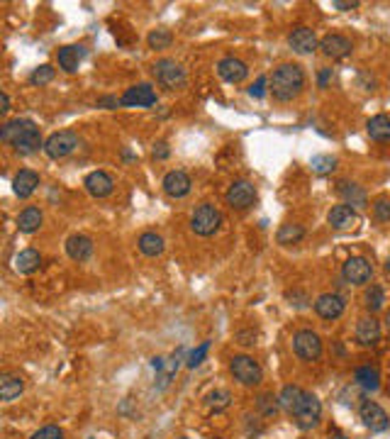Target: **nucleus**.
I'll return each instance as SVG.
<instances>
[{"instance_id":"f257e3e1","label":"nucleus","mask_w":390,"mask_h":439,"mask_svg":"<svg viewBox=\"0 0 390 439\" xmlns=\"http://www.w3.org/2000/svg\"><path fill=\"white\" fill-rule=\"evenodd\" d=\"M281 407L295 420L300 429H315L320 425L322 418V403L317 400V396L303 391L300 386H285L278 396Z\"/></svg>"},{"instance_id":"f03ea898","label":"nucleus","mask_w":390,"mask_h":439,"mask_svg":"<svg viewBox=\"0 0 390 439\" xmlns=\"http://www.w3.org/2000/svg\"><path fill=\"white\" fill-rule=\"evenodd\" d=\"M0 140L6 142V144H10L20 156H30L34 154V151L44 149L39 127L34 125V120H27V118H17L3 125V127H0Z\"/></svg>"},{"instance_id":"7ed1b4c3","label":"nucleus","mask_w":390,"mask_h":439,"mask_svg":"<svg viewBox=\"0 0 390 439\" xmlns=\"http://www.w3.org/2000/svg\"><path fill=\"white\" fill-rule=\"evenodd\" d=\"M305 88V71L300 64H281L273 69L268 78V91L278 103H290L303 93Z\"/></svg>"},{"instance_id":"20e7f679","label":"nucleus","mask_w":390,"mask_h":439,"mask_svg":"<svg viewBox=\"0 0 390 439\" xmlns=\"http://www.w3.org/2000/svg\"><path fill=\"white\" fill-rule=\"evenodd\" d=\"M219 225H222V213L215 208L213 203H203L193 210L191 215V230L198 237H213L217 235Z\"/></svg>"},{"instance_id":"39448f33","label":"nucleus","mask_w":390,"mask_h":439,"mask_svg":"<svg viewBox=\"0 0 390 439\" xmlns=\"http://www.w3.org/2000/svg\"><path fill=\"white\" fill-rule=\"evenodd\" d=\"M230 374L235 376V381H239L241 386L254 388L263 381V371L259 366V361L254 356H246V354H237L235 359L230 361Z\"/></svg>"},{"instance_id":"423d86ee","label":"nucleus","mask_w":390,"mask_h":439,"mask_svg":"<svg viewBox=\"0 0 390 439\" xmlns=\"http://www.w3.org/2000/svg\"><path fill=\"white\" fill-rule=\"evenodd\" d=\"M151 74H154L156 83L166 91H176V88L186 86V71L173 59H159L151 66Z\"/></svg>"},{"instance_id":"0eeeda50","label":"nucleus","mask_w":390,"mask_h":439,"mask_svg":"<svg viewBox=\"0 0 390 439\" xmlns=\"http://www.w3.org/2000/svg\"><path fill=\"white\" fill-rule=\"evenodd\" d=\"M293 352L300 361H317L322 356V339L312 330H298L293 334Z\"/></svg>"},{"instance_id":"6e6552de","label":"nucleus","mask_w":390,"mask_h":439,"mask_svg":"<svg viewBox=\"0 0 390 439\" xmlns=\"http://www.w3.org/2000/svg\"><path fill=\"white\" fill-rule=\"evenodd\" d=\"M76 147H78V134L71 132V129H61V132H54L47 142H44V154L49 159H66L69 154H74Z\"/></svg>"},{"instance_id":"1a4fd4ad","label":"nucleus","mask_w":390,"mask_h":439,"mask_svg":"<svg viewBox=\"0 0 390 439\" xmlns=\"http://www.w3.org/2000/svg\"><path fill=\"white\" fill-rule=\"evenodd\" d=\"M257 188L249 181H235L225 193V200L232 210H249L257 203Z\"/></svg>"},{"instance_id":"9d476101","label":"nucleus","mask_w":390,"mask_h":439,"mask_svg":"<svg viewBox=\"0 0 390 439\" xmlns=\"http://www.w3.org/2000/svg\"><path fill=\"white\" fill-rule=\"evenodd\" d=\"M342 276L347 283L351 286H364L371 281V276H373V266H371L369 259L364 257H351L344 261L342 266Z\"/></svg>"},{"instance_id":"9b49d317","label":"nucleus","mask_w":390,"mask_h":439,"mask_svg":"<svg viewBox=\"0 0 390 439\" xmlns=\"http://www.w3.org/2000/svg\"><path fill=\"white\" fill-rule=\"evenodd\" d=\"M358 418H361V422H364L371 432H383V429H388V425H390L385 410L373 400L361 403V407H358Z\"/></svg>"},{"instance_id":"f8f14e48","label":"nucleus","mask_w":390,"mask_h":439,"mask_svg":"<svg viewBox=\"0 0 390 439\" xmlns=\"http://www.w3.org/2000/svg\"><path fill=\"white\" fill-rule=\"evenodd\" d=\"M344 310H347V300L339 293H322L315 300V312L322 320H337L344 315Z\"/></svg>"},{"instance_id":"ddd939ff","label":"nucleus","mask_w":390,"mask_h":439,"mask_svg":"<svg viewBox=\"0 0 390 439\" xmlns=\"http://www.w3.org/2000/svg\"><path fill=\"white\" fill-rule=\"evenodd\" d=\"M161 188H164V193L169 195V198H186V195L191 193L193 181L186 171L176 169V171L166 173L164 181H161Z\"/></svg>"},{"instance_id":"4468645a","label":"nucleus","mask_w":390,"mask_h":439,"mask_svg":"<svg viewBox=\"0 0 390 439\" xmlns=\"http://www.w3.org/2000/svg\"><path fill=\"white\" fill-rule=\"evenodd\" d=\"M122 105L124 107H151L156 105V91L149 86V83H139V86H132L122 93Z\"/></svg>"},{"instance_id":"2eb2a0df","label":"nucleus","mask_w":390,"mask_h":439,"mask_svg":"<svg viewBox=\"0 0 390 439\" xmlns=\"http://www.w3.org/2000/svg\"><path fill=\"white\" fill-rule=\"evenodd\" d=\"M288 44L290 49H293L295 54H300V56H305V54H312L315 49H320V42H317V34L315 30H310V27H295L293 32L288 34Z\"/></svg>"},{"instance_id":"dca6fc26","label":"nucleus","mask_w":390,"mask_h":439,"mask_svg":"<svg viewBox=\"0 0 390 439\" xmlns=\"http://www.w3.org/2000/svg\"><path fill=\"white\" fill-rule=\"evenodd\" d=\"M320 49L327 59H347L354 52V44L344 34H327V37L320 39Z\"/></svg>"},{"instance_id":"f3484780","label":"nucleus","mask_w":390,"mask_h":439,"mask_svg":"<svg viewBox=\"0 0 390 439\" xmlns=\"http://www.w3.org/2000/svg\"><path fill=\"white\" fill-rule=\"evenodd\" d=\"M217 76L227 83H241L249 76V66L237 56H225L217 61Z\"/></svg>"},{"instance_id":"a211bd4d","label":"nucleus","mask_w":390,"mask_h":439,"mask_svg":"<svg viewBox=\"0 0 390 439\" xmlns=\"http://www.w3.org/2000/svg\"><path fill=\"white\" fill-rule=\"evenodd\" d=\"M86 191L93 195V198H107V195L115 191V178L107 171H91L83 181Z\"/></svg>"},{"instance_id":"6ab92c4d","label":"nucleus","mask_w":390,"mask_h":439,"mask_svg":"<svg viewBox=\"0 0 390 439\" xmlns=\"http://www.w3.org/2000/svg\"><path fill=\"white\" fill-rule=\"evenodd\" d=\"M327 222H329L334 230H354L358 225V215L351 205H334L327 215Z\"/></svg>"},{"instance_id":"aec40b11","label":"nucleus","mask_w":390,"mask_h":439,"mask_svg":"<svg viewBox=\"0 0 390 439\" xmlns=\"http://www.w3.org/2000/svg\"><path fill=\"white\" fill-rule=\"evenodd\" d=\"M93 249H96V244L88 235H71L66 239V254L74 261H88L93 257Z\"/></svg>"},{"instance_id":"412c9836","label":"nucleus","mask_w":390,"mask_h":439,"mask_svg":"<svg viewBox=\"0 0 390 439\" xmlns=\"http://www.w3.org/2000/svg\"><path fill=\"white\" fill-rule=\"evenodd\" d=\"M356 342L361 347H376L380 342V322L373 315L361 317L356 325Z\"/></svg>"},{"instance_id":"4be33fe9","label":"nucleus","mask_w":390,"mask_h":439,"mask_svg":"<svg viewBox=\"0 0 390 439\" xmlns=\"http://www.w3.org/2000/svg\"><path fill=\"white\" fill-rule=\"evenodd\" d=\"M337 195L344 200V205H351L354 210L366 208V203H369L364 188L358 186V183H351V181H339L337 183Z\"/></svg>"},{"instance_id":"5701e85b","label":"nucleus","mask_w":390,"mask_h":439,"mask_svg":"<svg viewBox=\"0 0 390 439\" xmlns=\"http://www.w3.org/2000/svg\"><path fill=\"white\" fill-rule=\"evenodd\" d=\"M39 188V173L32 171V169H22L15 178H12V193L17 198H30Z\"/></svg>"},{"instance_id":"b1692460","label":"nucleus","mask_w":390,"mask_h":439,"mask_svg":"<svg viewBox=\"0 0 390 439\" xmlns=\"http://www.w3.org/2000/svg\"><path fill=\"white\" fill-rule=\"evenodd\" d=\"M83 56H86V49L80 47V44H66V47H61L59 54H56V61H59V66L66 74H76Z\"/></svg>"},{"instance_id":"393cba45","label":"nucleus","mask_w":390,"mask_h":439,"mask_svg":"<svg viewBox=\"0 0 390 439\" xmlns=\"http://www.w3.org/2000/svg\"><path fill=\"white\" fill-rule=\"evenodd\" d=\"M25 391V378L15 371H6L0 374V398L6 403H12L20 393Z\"/></svg>"},{"instance_id":"a878e982","label":"nucleus","mask_w":390,"mask_h":439,"mask_svg":"<svg viewBox=\"0 0 390 439\" xmlns=\"http://www.w3.org/2000/svg\"><path fill=\"white\" fill-rule=\"evenodd\" d=\"M137 246H139V252L144 254V257H161L166 249V242L164 237L159 235V232H142L137 239Z\"/></svg>"},{"instance_id":"bb28decb","label":"nucleus","mask_w":390,"mask_h":439,"mask_svg":"<svg viewBox=\"0 0 390 439\" xmlns=\"http://www.w3.org/2000/svg\"><path fill=\"white\" fill-rule=\"evenodd\" d=\"M12 266H15L17 273L30 276V273H34L42 266V254H39L37 249H22V252L15 254V259H12Z\"/></svg>"},{"instance_id":"cd10ccee","label":"nucleus","mask_w":390,"mask_h":439,"mask_svg":"<svg viewBox=\"0 0 390 439\" xmlns=\"http://www.w3.org/2000/svg\"><path fill=\"white\" fill-rule=\"evenodd\" d=\"M44 222V215L39 208H34V205H30V208H25L20 215H17V230L25 232V235H32V232H37L39 227H42Z\"/></svg>"},{"instance_id":"c85d7f7f","label":"nucleus","mask_w":390,"mask_h":439,"mask_svg":"<svg viewBox=\"0 0 390 439\" xmlns=\"http://www.w3.org/2000/svg\"><path fill=\"white\" fill-rule=\"evenodd\" d=\"M354 381H356L364 391L373 393V391H378V386H380V374L376 366H358V369L354 371Z\"/></svg>"},{"instance_id":"c756f323","label":"nucleus","mask_w":390,"mask_h":439,"mask_svg":"<svg viewBox=\"0 0 390 439\" xmlns=\"http://www.w3.org/2000/svg\"><path fill=\"white\" fill-rule=\"evenodd\" d=\"M366 132L373 142H388L390 140V118L388 115H376L366 122Z\"/></svg>"},{"instance_id":"7c9ffc66","label":"nucleus","mask_w":390,"mask_h":439,"mask_svg":"<svg viewBox=\"0 0 390 439\" xmlns=\"http://www.w3.org/2000/svg\"><path fill=\"white\" fill-rule=\"evenodd\" d=\"M181 354H183V349L178 354H173L171 359H164V356H161V366L156 369L159 371V388H166L169 383H171V378L176 376L178 366H181Z\"/></svg>"},{"instance_id":"2f4dec72","label":"nucleus","mask_w":390,"mask_h":439,"mask_svg":"<svg viewBox=\"0 0 390 439\" xmlns=\"http://www.w3.org/2000/svg\"><path fill=\"white\" fill-rule=\"evenodd\" d=\"M303 237H305V227L298 225V222H285V225H281V230L276 232V242L283 246L298 244Z\"/></svg>"},{"instance_id":"473e14b6","label":"nucleus","mask_w":390,"mask_h":439,"mask_svg":"<svg viewBox=\"0 0 390 439\" xmlns=\"http://www.w3.org/2000/svg\"><path fill=\"white\" fill-rule=\"evenodd\" d=\"M383 303H385V293H383V288H380L378 283H371V288H366V295H364V306H366V310L373 315V312H378L380 308H383Z\"/></svg>"},{"instance_id":"72a5a7b5","label":"nucleus","mask_w":390,"mask_h":439,"mask_svg":"<svg viewBox=\"0 0 390 439\" xmlns=\"http://www.w3.org/2000/svg\"><path fill=\"white\" fill-rule=\"evenodd\" d=\"M147 42H149V49H156V52H161V49H169L173 42V34L171 30H166V27H159V30H151L149 37H147Z\"/></svg>"},{"instance_id":"f704fd0d","label":"nucleus","mask_w":390,"mask_h":439,"mask_svg":"<svg viewBox=\"0 0 390 439\" xmlns=\"http://www.w3.org/2000/svg\"><path fill=\"white\" fill-rule=\"evenodd\" d=\"M54 76H56L54 66L42 64V66H37L32 74H30V83H32V86H47V83H52V81H54Z\"/></svg>"},{"instance_id":"c9c22d12","label":"nucleus","mask_w":390,"mask_h":439,"mask_svg":"<svg viewBox=\"0 0 390 439\" xmlns=\"http://www.w3.org/2000/svg\"><path fill=\"white\" fill-rule=\"evenodd\" d=\"M257 407H259V413H261V415L273 418V415L278 413V407H281V400H278V398H273L271 393H261V396L257 398Z\"/></svg>"},{"instance_id":"e433bc0d","label":"nucleus","mask_w":390,"mask_h":439,"mask_svg":"<svg viewBox=\"0 0 390 439\" xmlns=\"http://www.w3.org/2000/svg\"><path fill=\"white\" fill-rule=\"evenodd\" d=\"M312 169H315L317 173H332L334 169H337V159L334 156H329V154H317V156H312Z\"/></svg>"},{"instance_id":"4c0bfd02","label":"nucleus","mask_w":390,"mask_h":439,"mask_svg":"<svg viewBox=\"0 0 390 439\" xmlns=\"http://www.w3.org/2000/svg\"><path fill=\"white\" fill-rule=\"evenodd\" d=\"M30 439H64V429H61L59 425H44V427L37 429Z\"/></svg>"},{"instance_id":"58836bf2","label":"nucleus","mask_w":390,"mask_h":439,"mask_svg":"<svg viewBox=\"0 0 390 439\" xmlns=\"http://www.w3.org/2000/svg\"><path fill=\"white\" fill-rule=\"evenodd\" d=\"M210 352V342H203L198 349H193L191 354H188V369H195V366H200L205 361V356H208Z\"/></svg>"},{"instance_id":"ea45409f","label":"nucleus","mask_w":390,"mask_h":439,"mask_svg":"<svg viewBox=\"0 0 390 439\" xmlns=\"http://www.w3.org/2000/svg\"><path fill=\"white\" fill-rule=\"evenodd\" d=\"M208 405L213 407L215 413H217V410H225V407L230 405V393H227V391L210 393V396H208Z\"/></svg>"},{"instance_id":"a19ab883","label":"nucleus","mask_w":390,"mask_h":439,"mask_svg":"<svg viewBox=\"0 0 390 439\" xmlns=\"http://www.w3.org/2000/svg\"><path fill=\"white\" fill-rule=\"evenodd\" d=\"M373 215L376 220H380V222H388L390 220V200L388 198H378L373 203Z\"/></svg>"},{"instance_id":"79ce46f5","label":"nucleus","mask_w":390,"mask_h":439,"mask_svg":"<svg viewBox=\"0 0 390 439\" xmlns=\"http://www.w3.org/2000/svg\"><path fill=\"white\" fill-rule=\"evenodd\" d=\"M266 86H268V76H259L257 83H252V88H249V96H252V98H263V96H266Z\"/></svg>"},{"instance_id":"37998d69","label":"nucleus","mask_w":390,"mask_h":439,"mask_svg":"<svg viewBox=\"0 0 390 439\" xmlns=\"http://www.w3.org/2000/svg\"><path fill=\"white\" fill-rule=\"evenodd\" d=\"M151 154H154V159H169V154H171V149H169V144L166 142H156L154 149H151Z\"/></svg>"},{"instance_id":"c03bdc74","label":"nucleus","mask_w":390,"mask_h":439,"mask_svg":"<svg viewBox=\"0 0 390 439\" xmlns=\"http://www.w3.org/2000/svg\"><path fill=\"white\" fill-rule=\"evenodd\" d=\"M118 105H122V100H120V98H113V96L98 100V107H107V110H113V107H118Z\"/></svg>"},{"instance_id":"a18cd8bd","label":"nucleus","mask_w":390,"mask_h":439,"mask_svg":"<svg viewBox=\"0 0 390 439\" xmlns=\"http://www.w3.org/2000/svg\"><path fill=\"white\" fill-rule=\"evenodd\" d=\"M332 6L339 8V10H354V8H358V3L356 0H351V3H349V0H334Z\"/></svg>"},{"instance_id":"49530a36","label":"nucleus","mask_w":390,"mask_h":439,"mask_svg":"<svg viewBox=\"0 0 390 439\" xmlns=\"http://www.w3.org/2000/svg\"><path fill=\"white\" fill-rule=\"evenodd\" d=\"M329 76H332V69H322L320 71V78H317L320 88H327V83H329Z\"/></svg>"},{"instance_id":"de8ad7c7","label":"nucleus","mask_w":390,"mask_h":439,"mask_svg":"<svg viewBox=\"0 0 390 439\" xmlns=\"http://www.w3.org/2000/svg\"><path fill=\"white\" fill-rule=\"evenodd\" d=\"M8 110H10V98H8V93H0V113L6 115Z\"/></svg>"},{"instance_id":"09e8293b","label":"nucleus","mask_w":390,"mask_h":439,"mask_svg":"<svg viewBox=\"0 0 390 439\" xmlns=\"http://www.w3.org/2000/svg\"><path fill=\"white\" fill-rule=\"evenodd\" d=\"M327 439H349V437H347V434H344V432H332Z\"/></svg>"},{"instance_id":"8fccbe9b","label":"nucleus","mask_w":390,"mask_h":439,"mask_svg":"<svg viewBox=\"0 0 390 439\" xmlns=\"http://www.w3.org/2000/svg\"><path fill=\"white\" fill-rule=\"evenodd\" d=\"M385 327H388V332H390V310H388V315H385Z\"/></svg>"},{"instance_id":"3c124183","label":"nucleus","mask_w":390,"mask_h":439,"mask_svg":"<svg viewBox=\"0 0 390 439\" xmlns=\"http://www.w3.org/2000/svg\"><path fill=\"white\" fill-rule=\"evenodd\" d=\"M178 439H188V437H178Z\"/></svg>"}]
</instances>
